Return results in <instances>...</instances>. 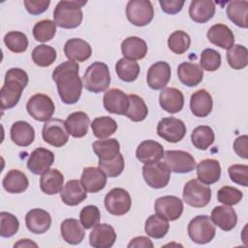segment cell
<instances>
[{"instance_id": "6da1fadb", "label": "cell", "mask_w": 248, "mask_h": 248, "mask_svg": "<svg viewBox=\"0 0 248 248\" xmlns=\"http://www.w3.org/2000/svg\"><path fill=\"white\" fill-rule=\"evenodd\" d=\"M79 66L75 61H65L52 72V79L56 82L58 95L67 105L76 104L81 95L82 80L78 75Z\"/></svg>"}, {"instance_id": "7a4b0ae2", "label": "cell", "mask_w": 248, "mask_h": 248, "mask_svg": "<svg viewBox=\"0 0 248 248\" xmlns=\"http://www.w3.org/2000/svg\"><path fill=\"white\" fill-rule=\"evenodd\" d=\"M28 84V75L19 68H12L5 75V81L0 91L1 108L9 109L16 107L23 89Z\"/></svg>"}, {"instance_id": "3957f363", "label": "cell", "mask_w": 248, "mask_h": 248, "mask_svg": "<svg viewBox=\"0 0 248 248\" xmlns=\"http://www.w3.org/2000/svg\"><path fill=\"white\" fill-rule=\"evenodd\" d=\"M86 1H60L53 11L54 22L65 29H73L80 25L83 17L81 8Z\"/></svg>"}, {"instance_id": "277c9868", "label": "cell", "mask_w": 248, "mask_h": 248, "mask_svg": "<svg viewBox=\"0 0 248 248\" xmlns=\"http://www.w3.org/2000/svg\"><path fill=\"white\" fill-rule=\"evenodd\" d=\"M82 83L86 90L93 93L106 91L110 83L109 70L104 62L96 61L91 64L85 71Z\"/></svg>"}, {"instance_id": "5b68a950", "label": "cell", "mask_w": 248, "mask_h": 248, "mask_svg": "<svg viewBox=\"0 0 248 248\" xmlns=\"http://www.w3.org/2000/svg\"><path fill=\"white\" fill-rule=\"evenodd\" d=\"M216 233L215 225L208 215L194 217L188 224V234L198 244L210 242Z\"/></svg>"}, {"instance_id": "8992f818", "label": "cell", "mask_w": 248, "mask_h": 248, "mask_svg": "<svg viewBox=\"0 0 248 248\" xmlns=\"http://www.w3.org/2000/svg\"><path fill=\"white\" fill-rule=\"evenodd\" d=\"M184 202L193 207H203L211 200V189L199 179L189 180L183 189Z\"/></svg>"}, {"instance_id": "52a82bcc", "label": "cell", "mask_w": 248, "mask_h": 248, "mask_svg": "<svg viewBox=\"0 0 248 248\" xmlns=\"http://www.w3.org/2000/svg\"><path fill=\"white\" fill-rule=\"evenodd\" d=\"M126 16L132 24L145 26L153 19V5L149 0H131L126 6Z\"/></svg>"}, {"instance_id": "ba28073f", "label": "cell", "mask_w": 248, "mask_h": 248, "mask_svg": "<svg viewBox=\"0 0 248 248\" xmlns=\"http://www.w3.org/2000/svg\"><path fill=\"white\" fill-rule=\"evenodd\" d=\"M142 176L145 183L154 189H161L168 185L170 178V170L164 162L156 161L144 164Z\"/></svg>"}, {"instance_id": "9c48e42d", "label": "cell", "mask_w": 248, "mask_h": 248, "mask_svg": "<svg viewBox=\"0 0 248 248\" xmlns=\"http://www.w3.org/2000/svg\"><path fill=\"white\" fill-rule=\"evenodd\" d=\"M26 109L35 120L46 122L53 115L55 106L50 97L46 94L37 93L29 98Z\"/></svg>"}, {"instance_id": "30bf717a", "label": "cell", "mask_w": 248, "mask_h": 248, "mask_svg": "<svg viewBox=\"0 0 248 248\" xmlns=\"http://www.w3.org/2000/svg\"><path fill=\"white\" fill-rule=\"evenodd\" d=\"M69 135L65 121L59 118H50L46 121L42 131L44 140L54 147L65 145L69 140Z\"/></svg>"}, {"instance_id": "8fae6325", "label": "cell", "mask_w": 248, "mask_h": 248, "mask_svg": "<svg viewBox=\"0 0 248 248\" xmlns=\"http://www.w3.org/2000/svg\"><path fill=\"white\" fill-rule=\"evenodd\" d=\"M163 158L170 170L176 173L190 172L196 168L194 157L183 150H167Z\"/></svg>"}, {"instance_id": "7c38bea8", "label": "cell", "mask_w": 248, "mask_h": 248, "mask_svg": "<svg viewBox=\"0 0 248 248\" xmlns=\"http://www.w3.org/2000/svg\"><path fill=\"white\" fill-rule=\"evenodd\" d=\"M104 202L107 210L116 216L124 215L129 212L132 205L130 194L122 188L111 189L106 195Z\"/></svg>"}, {"instance_id": "4fadbf2b", "label": "cell", "mask_w": 248, "mask_h": 248, "mask_svg": "<svg viewBox=\"0 0 248 248\" xmlns=\"http://www.w3.org/2000/svg\"><path fill=\"white\" fill-rule=\"evenodd\" d=\"M157 134L169 142H178L186 134V125L178 118L164 117L157 125Z\"/></svg>"}, {"instance_id": "5bb4252c", "label": "cell", "mask_w": 248, "mask_h": 248, "mask_svg": "<svg viewBox=\"0 0 248 248\" xmlns=\"http://www.w3.org/2000/svg\"><path fill=\"white\" fill-rule=\"evenodd\" d=\"M154 208L157 214L169 221L178 219L183 212V202L175 196H164L156 200Z\"/></svg>"}, {"instance_id": "9a60e30c", "label": "cell", "mask_w": 248, "mask_h": 248, "mask_svg": "<svg viewBox=\"0 0 248 248\" xmlns=\"http://www.w3.org/2000/svg\"><path fill=\"white\" fill-rule=\"evenodd\" d=\"M170 66L165 61H158L150 66L147 71L146 81L148 86L154 90L163 89L170 79Z\"/></svg>"}, {"instance_id": "2e32d148", "label": "cell", "mask_w": 248, "mask_h": 248, "mask_svg": "<svg viewBox=\"0 0 248 248\" xmlns=\"http://www.w3.org/2000/svg\"><path fill=\"white\" fill-rule=\"evenodd\" d=\"M54 163V154L43 147L36 148L31 152L27 160V168L34 174H43Z\"/></svg>"}, {"instance_id": "e0dca14e", "label": "cell", "mask_w": 248, "mask_h": 248, "mask_svg": "<svg viewBox=\"0 0 248 248\" xmlns=\"http://www.w3.org/2000/svg\"><path fill=\"white\" fill-rule=\"evenodd\" d=\"M116 240V232L108 224H97L89 234V243L94 248H110Z\"/></svg>"}, {"instance_id": "ac0fdd59", "label": "cell", "mask_w": 248, "mask_h": 248, "mask_svg": "<svg viewBox=\"0 0 248 248\" xmlns=\"http://www.w3.org/2000/svg\"><path fill=\"white\" fill-rule=\"evenodd\" d=\"M104 108L109 113L125 115L129 105L128 95L118 88L108 89L103 98Z\"/></svg>"}, {"instance_id": "d6986e66", "label": "cell", "mask_w": 248, "mask_h": 248, "mask_svg": "<svg viewBox=\"0 0 248 248\" xmlns=\"http://www.w3.org/2000/svg\"><path fill=\"white\" fill-rule=\"evenodd\" d=\"M25 225L35 234L44 233L50 228V214L42 208L31 209L25 215Z\"/></svg>"}, {"instance_id": "ffe728a7", "label": "cell", "mask_w": 248, "mask_h": 248, "mask_svg": "<svg viewBox=\"0 0 248 248\" xmlns=\"http://www.w3.org/2000/svg\"><path fill=\"white\" fill-rule=\"evenodd\" d=\"M64 53L71 61H75L77 63L83 62L90 58L92 48L86 41L79 38H73L65 43Z\"/></svg>"}, {"instance_id": "44dd1931", "label": "cell", "mask_w": 248, "mask_h": 248, "mask_svg": "<svg viewBox=\"0 0 248 248\" xmlns=\"http://www.w3.org/2000/svg\"><path fill=\"white\" fill-rule=\"evenodd\" d=\"M80 182L86 192L97 193L105 188L107 175L100 168L87 167L83 169Z\"/></svg>"}, {"instance_id": "7402d4cb", "label": "cell", "mask_w": 248, "mask_h": 248, "mask_svg": "<svg viewBox=\"0 0 248 248\" xmlns=\"http://www.w3.org/2000/svg\"><path fill=\"white\" fill-rule=\"evenodd\" d=\"M214 225L218 226L225 232L232 231L237 223V215L235 210L229 205L215 206L211 211L210 216Z\"/></svg>"}, {"instance_id": "603a6c76", "label": "cell", "mask_w": 248, "mask_h": 248, "mask_svg": "<svg viewBox=\"0 0 248 248\" xmlns=\"http://www.w3.org/2000/svg\"><path fill=\"white\" fill-rule=\"evenodd\" d=\"M206 37L210 43L221 48L229 49L234 43L232 31L228 25L223 23H217L211 26L207 31Z\"/></svg>"}, {"instance_id": "cb8c5ba5", "label": "cell", "mask_w": 248, "mask_h": 248, "mask_svg": "<svg viewBox=\"0 0 248 248\" xmlns=\"http://www.w3.org/2000/svg\"><path fill=\"white\" fill-rule=\"evenodd\" d=\"M164 153L163 145L152 140L141 141L136 150L137 159L143 164L160 161L164 157Z\"/></svg>"}, {"instance_id": "d4e9b609", "label": "cell", "mask_w": 248, "mask_h": 248, "mask_svg": "<svg viewBox=\"0 0 248 248\" xmlns=\"http://www.w3.org/2000/svg\"><path fill=\"white\" fill-rule=\"evenodd\" d=\"M60 197L62 202L70 206L78 205L87 198L86 190L79 180H69L61 189Z\"/></svg>"}, {"instance_id": "484cf974", "label": "cell", "mask_w": 248, "mask_h": 248, "mask_svg": "<svg viewBox=\"0 0 248 248\" xmlns=\"http://www.w3.org/2000/svg\"><path fill=\"white\" fill-rule=\"evenodd\" d=\"M159 103L164 110L170 113H176L183 108L184 96L177 88L166 87L160 93Z\"/></svg>"}, {"instance_id": "4316f807", "label": "cell", "mask_w": 248, "mask_h": 248, "mask_svg": "<svg viewBox=\"0 0 248 248\" xmlns=\"http://www.w3.org/2000/svg\"><path fill=\"white\" fill-rule=\"evenodd\" d=\"M212 107V97L205 89H200L192 94L190 99V108L195 116H207L211 112Z\"/></svg>"}, {"instance_id": "83f0119b", "label": "cell", "mask_w": 248, "mask_h": 248, "mask_svg": "<svg viewBox=\"0 0 248 248\" xmlns=\"http://www.w3.org/2000/svg\"><path fill=\"white\" fill-rule=\"evenodd\" d=\"M198 179L203 184L210 185L217 182L221 176V167L217 160L204 159L197 166Z\"/></svg>"}, {"instance_id": "f1b7e54d", "label": "cell", "mask_w": 248, "mask_h": 248, "mask_svg": "<svg viewBox=\"0 0 248 248\" xmlns=\"http://www.w3.org/2000/svg\"><path fill=\"white\" fill-rule=\"evenodd\" d=\"M179 80L186 86H197L203 78V70L196 63L183 62L177 67Z\"/></svg>"}, {"instance_id": "f546056e", "label": "cell", "mask_w": 248, "mask_h": 248, "mask_svg": "<svg viewBox=\"0 0 248 248\" xmlns=\"http://www.w3.org/2000/svg\"><path fill=\"white\" fill-rule=\"evenodd\" d=\"M215 14V4L210 0H194L189 7V16L197 23L209 21Z\"/></svg>"}, {"instance_id": "4dcf8cb0", "label": "cell", "mask_w": 248, "mask_h": 248, "mask_svg": "<svg viewBox=\"0 0 248 248\" xmlns=\"http://www.w3.org/2000/svg\"><path fill=\"white\" fill-rule=\"evenodd\" d=\"M11 140L18 146H29L35 140L34 128L26 121L15 122L10 130Z\"/></svg>"}, {"instance_id": "1f68e13d", "label": "cell", "mask_w": 248, "mask_h": 248, "mask_svg": "<svg viewBox=\"0 0 248 248\" xmlns=\"http://www.w3.org/2000/svg\"><path fill=\"white\" fill-rule=\"evenodd\" d=\"M121 51L125 58L130 60H140L147 53V45L140 37L132 36L126 38L121 44Z\"/></svg>"}, {"instance_id": "d6a6232c", "label": "cell", "mask_w": 248, "mask_h": 248, "mask_svg": "<svg viewBox=\"0 0 248 248\" xmlns=\"http://www.w3.org/2000/svg\"><path fill=\"white\" fill-rule=\"evenodd\" d=\"M84 228L75 218L65 219L60 226V232L63 239L72 245L79 244L85 235Z\"/></svg>"}, {"instance_id": "836d02e7", "label": "cell", "mask_w": 248, "mask_h": 248, "mask_svg": "<svg viewBox=\"0 0 248 248\" xmlns=\"http://www.w3.org/2000/svg\"><path fill=\"white\" fill-rule=\"evenodd\" d=\"M69 134L74 138H82L88 132L90 124L89 116L83 111H75L65 120Z\"/></svg>"}, {"instance_id": "e575fe53", "label": "cell", "mask_w": 248, "mask_h": 248, "mask_svg": "<svg viewBox=\"0 0 248 248\" xmlns=\"http://www.w3.org/2000/svg\"><path fill=\"white\" fill-rule=\"evenodd\" d=\"M64 176L56 169H49L40 178V188L46 195H55L63 188Z\"/></svg>"}, {"instance_id": "d590c367", "label": "cell", "mask_w": 248, "mask_h": 248, "mask_svg": "<svg viewBox=\"0 0 248 248\" xmlns=\"http://www.w3.org/2000/svg\"><path fill=\"white\" fill-rule=\"evenodd\" d=\"M2 185L8 193L19 194L26 191L29 181L26 174L18 170H11L5 175Z\"/></svg>"}, {"instance_id": "8d00e7d4", "label": "cell", "mask_w": 248, "mask_h": 248, "mask_svg": "<svg viewBox=\"0 0 248 248\" xmlns=\"http://www.w3.org/2000/svg\"><path fill=\"white\" fill-rule=\"evenodd\" d=\"M93 150L99 160L108 161L119 154L120 144L116 139H102L93 142Z\"/></svg>"}, {"instance_id": "74e56055", "label": "cell", "mask_w": 248, "mask_h": 248, "mask_svg": "<svg viewBox=\"0 0 248 248\" xmlns=\"http://www.w3.org/2000/svg\"><path fill=\"white\" fill-rule=\"evenodd\" d=\"M226 12L229 19L236 26L241 28L247 27L248 2L246 0H233L229 2Z\"/></svg>"}, {"instance_id": "f35d334b", "label": "cell", "mask_w": 248, "mask_h": 248, "mask_svg": "<svg viewBox=\"0 0 248 248\" xmlns=\"http://www.w3.org/2000/svg\"><path fill=\"white\" fill-rule=\"evenodd\" d=\"M170 224L169 220H167L165 217L159 215V214H153L150 215L144 225V231L145 232L155 239L163 238L167 232H169Z\"/></svg>"}, {"instance_id": "ab89813d", "label": "cell", "mask_w": 248, "mask_h": 248, "mask_svg": "<svg viewBox=\"0 0 248 248\" xmlns=\"http://www.w3.org/2000/svg\"><path fill=\"white\" fill-rule=\"evenodd\" d=\"M128 99L129 105L125 116H127L130 120L134 122H140L144 120L148 114V108L143 99L135 94L128 95Z\"/></svg>"}, {"instance_id": "60d3db41", "label": "cell", "mask_w": 248, "mask_h": 248, "mask_svg": "<svg viewBox=\"0 0 248 248\" xmlns=\"http://www.w3.org/2000/svg\"><path fill=\"white\" fill-rule=\"evenodd\" d=\"M115 71L121 80L132 82L138 78L140 68L138 62L123 57L116 62Z\"/></svg>"}, {"instance_id": "b9f144b4", "label": "cell", "mask_w": 248, "mask_h": 248, "mask_svg": "<svg viewBox=\"0 0 248 248\" xmlns=\"http://www.w3.org/2000/svg\"><path fill=\"white\" fill-rule=\"evenodd\" d=\"M215 140V135L211 127L206 125L198 126L191 135V141L193 145L200 150H206Z\"/></svg>"}, {"instance_id": "7bdbcfd3", "label": "cell", "mask_w": 248, "mask_h": 248, "mask_svg": "<svg viewBox=\"0 0 248 248\" xmlns=\"http://www.w3.org/2000/svg\"><path fill=\"white\" fill-rule=\"evenodd\" d=\"M91 128L93 135L96 138L102 140L108 138L116 132L117 123L113 118L109 116H100L96 117L92 121Z\"/></svg>"}, {"instance_id": "ee69618b", "label": "cell", "mask_w": 248, "mask_h": 248, "mask_svg": "<svg viewBox=\"0 0 248 248\" xmlns=\"http://www.w3.org/2000/svg\"><path fill=\"white\" fill-rule=\"evenodd\" d=\"M227 60L231 68L241 70L248 64V50L242 45H233L227 51Z\"/></svg>"}, {"instance_id": "f6af8a7d", "label": "cell", "mask_w": 248, "mask_h": 248, "mask_svg": "<svg viewBox=\"0 0 248 248\" xmlns=\"http://www.w3.org/2000/svg\"><path fill=\"white\" fill-rule=\"evenodd\" d=\"M56 50L46 45L37 46L32 51L33 62L40 67H48L56 60Z\"/></svg>"}, {"instance_id": "bcb514c9", "label": "cell", "mask_w": 248, "mask_h": 248, "mask_svg": "<svg viewBox=\"0 0 248 248\" xmlns=\"http://www.w3.org/2000/svg\"><path fill=\"white\" fill-rule=\"evenodd\" d=\"M56 26L55 22L50 19L38 21L33 27V36L35 40L42 43L50 41L56 33Z\"/></svg>"}, {"instance_id": "7dc6e473", "label": "cell", "mask_w": 248, "mask_h": 248, "mask_svg": "<svg viewBox=\"0 0 248 248\" xmlns=\"http://www.w3.org/2000/svg\"><path fill=\"white\" fill-rule=\"evenodd\" d=\"M4 43L8 49L15 53L24 52L28 47L27 36L19 31H11L4 36Z\"/></svg>"}, {"instance_id": "c3c4849f", "label": "cell", "mask_w": 248, "mask_h": 248, "mask_svg": "<svg viewBox=\"0 0 248 248\" xmlns=\"http://www.w3.org/2000/svg\"><path fill=\"white\" fill-rule=\"evenodd\" d=\"M190 44H191L190 36L182 30L174 31L170 35L168 39L169 48L173 53H176V54H182L186 52V50L190 46Z\"/></svg>"}, {"instance_id": "681fc988", "label": "cell", "mask_w": 248, "mask_h": 248, "mask_svg": "<svg viewBox=\"0 0 248 248\" xmlns=\"http://www.w3.org/2000/svg\"><path fill=\"white\" fill-rule=\"evenodd\" d=\"M99 168L106 173L108 177H116L122 173L125 167L124 157L119 153L115 158L108 161L99 160Z\"/></svg>"}, {"instance_id": "f907efd6", "label": "cell", "mask_w": 248, "mask_h": 248, "mask_svg": "<svg viewBox=\"0 0 248 248\" xmlns=\"http://www.w3.org/2000/svg\"><path fill=\"white\" fill-rule=\"evenodd\" d=\"M19 228L17 218L9 212L0 213V235L2 237H11L15 235Z\"/></svg>"}, {"instance_id": "816d5d0a", "label": "cell", "mask_w": 248, "mask_h": 248, "mask_svg": "<svg viewBox=\"0 0 248 248\" xmlns=\"http://www.w3.org/2000/svg\"><path fill=\"white\" fill-rule=\"evenodd\" d=\"M243 198V193L232 186H223L217 192V200L225 205L237 204Z\"/></svg>"}, {"instance_id": "f5cc1de1", "label": "cell", "mask_w": 248, "mask_h": 248, "mask_svg": "<svg viewBox=\"0 0 248 248\" xmlns=\"http://www.w3.org/2000/svg\"><path fill=\"white\" fill-rule=\"evenodd\" d=\"M200 64L202 69L214 72L221 66V54L213 48H205L201 53Z\"/></svg>"}, {"instance_id": "db71d44e", "label": "cell", "mask_w": 248, "mask_h": 248, "mask_svg": "<svg viewBox=\"0 0 248 248\" xmlns=\"http://www.w3.org/2000/svg\"><path fill=\"white\" fill-rule=\"evenodd\" d=\"M100 210L96 205H86L79 213V221L85 230L91 229L100 221Z\"/></svg>"}, {"instance_id": "11a10c76", "label": "cell", "mask_w": 248, "mask_h": 248, "mask_svg": "<svg viewBox=\"0 0 248 248\" xmlns=\"http://www.w3.org/2000/svg\"><path fill=\"white\" fill-rule=\"evenodd\" d=\"M229 176L231 180L243 187L248 186V166L247 165H232L229 170Z\"/></svg>"}, {"instance_id": "9f6ffc18", "label": "cell", "mask_w": 248, "mask_h": 248, "mask_svg": "<svg viewBox=\"0 0 248 248\" xmlns=\"http://www.w3.org/2000/svg\"><path fill=\"white\" fill-rule=\"evenodd\" d=\"M50 5L49 0H25L24 6L27 12L33 16H38L46 12Z\"/></svg>"}, {"instance_id": "6f0895ef", "label": "cell", "mask_w": 248, "mask_h": 248, "mask_svg": "<svg viewBox=\"0 0 248 248\" xmlns=\"http://www.w3.org/2000/svg\"><path fill=\"white\" fill-rule=\"evenodd\" d=\"M161 9L164 13L169 15H175L182 10L184 5V1H176V0H161L159 1Z\"/></svg>"}, {"instance_id": "680465c9", "label": "cell", "mask_w": 248, "mask_h": 248, "mask_svg": "<svg viewBox=\"0 0 248 248\" xmlns=\"http://www.w3.org/2000/svg\"><path fill=\"white\" fill-rule=\"evenodd\" d=\"M233 149L237 156L243 159H247L248 158V137L246 135H243L236 138L233 142Z\"/></svg>"}, {"instance_id": "91938a15", "label": "cell", "mask_w": 248, "mask_h": 248, "mask_svg": "<svg viewBox=\"0 0 248 248\" xmlns=\"http://www.w3.org/2000/svg\"><path fill=\"white\" fill-rule=\"evenodd\" d=\"M153 242L148 237L142 235L134 237L128 244V248H153Z\"/></svg>"}, {"instance_id": "94428289", "label": "cell", "mask_w": 248, "mask_h": 248, "mask_svg": "<svg viewBox=\"0 0 248 248\" xmlns=\"http://www.w3.org/2000/svg\"><path fill=\"white\" fill-rule=\"evenodd\" d=\"M14 247H38L37 243L33 242L32 240L25 238V239H19L16 243H15Z\"/></svg>"}]
</instances>
